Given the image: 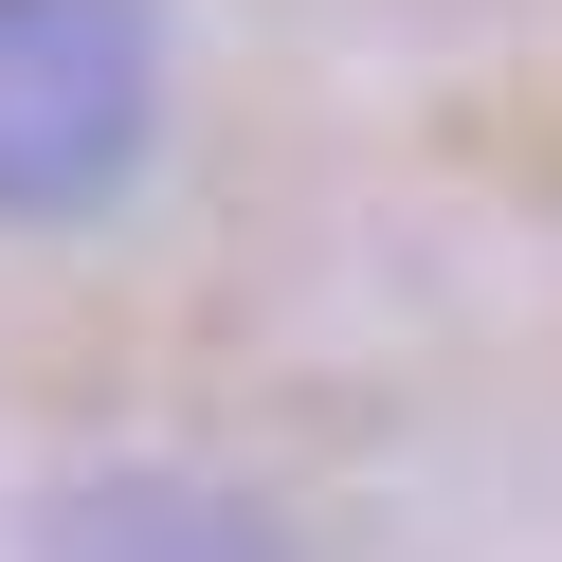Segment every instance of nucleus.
Listing matches in <instances>:
<instances>
[{
    "label": "nucleus",
    "mask_w": 562,
    "mask_h": 562,
    "mask_svg": "<svg viewBox=\"0 0 562 562\" xmlns=\"http://www.w3.org/2000/svg\"><path fill=\"white\" fill-rule=\"evenodd\" d=\"M19 562H308V544H291L272 490L200 472V453H91V472L37 490Z\"/></svg>",
    "instance_id": "nucleus-2"
},
{
    "label": "nucleus",
    "mask_w": 562,
    "mask_h": 562,
    "mask_svg": "<svg viewBox=\"0 0 562 562\" xmlns=\"http://www.w3.org/2000/svg\"><path fill=\"white\" fill-rule=\"evenodd\" d=\"M164 146V0H0V236H74Z\"/></svg>",
    "instance_id": "nucleus-1"
}]
</instances>
